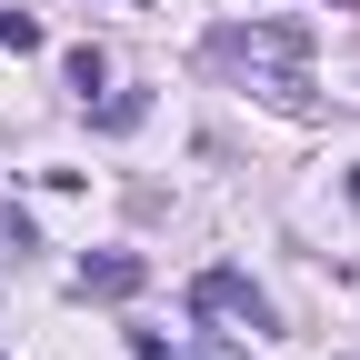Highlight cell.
Returning a JSON list of instances; mask_svg holds the SVG:
<instances>
[{"label":"cell","mask_w":360,"mask_h":360,"mask_svg":"<svg viewBox=\"0 0 360 360\" xmlns=\"http://www.w3.org/2000/svg\"><path fill=\"white\" fill-rule=\"evenodd\" d=\"M191 310H200V321L270 330V300H260V281H250V270H200V281H191Z\"/></svg>","instance_id":"cell-1"},{"label":"cell","mask_w":360,"mask_h":360,"mask_svg":"<svg viewBox=\"0 0 360 360\" xmlns=\"http://www.w3.org/2000/svg\"><path fill=\"white\" fill-rule=\"evenodd\" d=\"M141 281H150V260H141V250H101V260H80V281H70V290H80V300H130Z\"/></svg>","instance_id":"cell-2"},{"label":"cell","mask_w":360,"mask_h":360,"mask_svg":"<svg viewBox=\"0 0 360 360\" xmlns=\"http://www.w3.org/2000/svg\"><path fill=\"white\" fill-rule=\"evenodd\" d=\"M40 250V231H30V210H11V200H0V260H30Z\"/></svg>","instance_id":"cell-3"},{"label":"cell","mask_w":360,"mask_h":360,"mask_svg":"<svg viewBox=\"0 0 360 360\" xmlns=\"http://www.w3.org/2000/svg\"><path fill=\"white\" fill-rule=\"evenodd\" d=\"M141 120H150L141 90H110V101H101V130H141Z\"/></svg>","instance_id":"cell-4"},{"label":"cell","mask_w":360,"mask_h":360,"mask_svg":"<svg viewBox=\"0 0 360 360\" xmlns=\"http://www.w3.org/2000/svg\"><path fill=\"white\" fill-rule=\"evenodd\" d=\"M60 70H70V90H80V101H90V90H101V80H110V60H101V51H90V40H80V51H70Z\"/></svg>","instance_id":"cell-5"},{"label":"cell","mask_w":360,"mask_h":360,"mask_svg":"<svg viewBox=\"0 0 360 360\" xmlns=\"http://www.w3.org/2000/svg\"><path fill=\"white\" fill-rule=\"evenodd\" d=\"M0 51H40V20L30 11H0Z\"/></svg>","instance_id":"cell-6"},{"label":"cell","mask_w":360,"mask_h":360,"mask_svg":"<svg viewBox=\"0 0 360 360\" xmlns=\"http://www.w3.org/2000/svg\"><path fill=\"white\" fill-rule=\"evenodd\" d=\"M350 210H360V160H350Z\"/></svg>","instance_id":"cell-7"}]
</instances>
